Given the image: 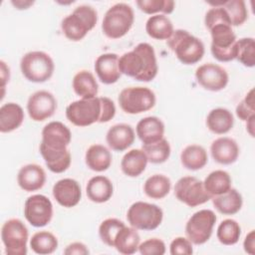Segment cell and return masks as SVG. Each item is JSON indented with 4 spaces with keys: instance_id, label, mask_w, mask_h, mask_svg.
<instances>
[{
    "instance_id": "f907efd6",
    "label": "cell",
    "mask_w": 255,
    "mask_h": 255,
    "mask_svg": "<svg viewBox=\"0 0 255 255\" xmlns=\"http://www.w3.org/2000/svg\"><path fill=\"white\" fill-rule=\"evenodd\" d=\"M0 66H1V89H2L1 99H3L4 93H5V85L7 82H9V79H10V69L4 61H0Z\"/></svg>"
},
{
    "instance_id": "4fadbf2b",
    "label": "cell",
    "mask_w": 255,
    "mask_h": 255,
    "mask_svg": "<svg viewBox=\"0 0 255 255\" xmlns=\"http://www.w3.org/2000/svg\"><path fill=\"white\" fill-rule=\"evenodd\" d=\"M24 216L34 227H44L53 217V204L43 194L29 196L24 204Z\"/></svg>"
},
{
    "instance_id": "7402d4cb",
    "label": "cell",
    "mask_w": 255,
    "mask_h": 255,
    "mask_svg": "<svg viewBox=\"0 0 255 255\" xmlns=\"http://www.w3.org/2000/svg\"><path fill=\"white\" fill-rule=\"evenodd\" d=\"M135 131L142 144L154 143L163 138L164 124L157 117H145L137 123Z\"/></svg>"
},
{
    "instance_id": "816d5d0a",
    "label": "cell",
    "mask_w": 255,
    "mask_h": 255,
    "mask_svg": "<svg viewBox=\"0 0 255 255\" xmlns=\"http://www.w3.org/2000/svg\"><path fill=\"white\" fill-rule=\"evenodd\" d=\"M12 5H14L17 9L23 10V9H28L31 5L34 4V1H23V0H18V1H11Z\"/></svg>"
},
{
    "instance_id": "484cf974",
    "label": "cell",
    "mask_w": 255,
    "mask_h": 255,
    "mask_svg": "<svg viewBox=\"0 0 255 255\" xmlns=\"http://www.w3.org/2000/svg\"><path fill=\"white\" fill-rule=\"evenodd\" d=\"M147 162L148 159L145 152L142 149L133 148L123 156L121 168L127 176L137 177L145 170Z\"/></svg>"
},
{
    "instance_id": "1f68e13d",
    "label": "cell",
    "mask_w": 255,
    "mask_h": 255,
    "mask_svg": "<svg viewBox=\"0 0 255 255\" xmlns=\"http://www.w3.org/2000/svg\"><path fill=\"white\" fill-rule=\"evenodd\" d=\"M215 209L224 215L236 214L242 207V195L234 188H230L227 192L211 198Z\"/></svg>"
},
{
    "instance_id": "9a60e30c",
    "label": "cell",
    "mask_w": 255,
    "mask_h": 255,
    "mask_svg": "<svg viewBox=\"0 0 255 255\" xmlns=\"http://www.w3.org/2000/svg\"><path fill=\"white\" fill-rule=\"evenodd\" d=\"M57 110V100L48 91H37L32 94L27 102L29 117L35 122H43L51 118Z\"/></svg>"
},
{
    "instance_id": "60d3db41",
    "label": "cell",
    "mask_w": 255,
    "mask_h": 255,
    "mask_svg": "<svg viewBox=\"0 0 255 255\" xmlns=\"http://www.w3.org/2000/svg\"><path fill=\"white\" fill-rule=\"evenodd\" d=\"M125 226V223L117 218H107L99 226V236L101 240L108 246L114 247L115 238Z\"/></svg>"
},
{
    "instance_id": "681fc988",
    "label": "cell",
    "mask_w": 255,
    "mask_h": 255,
    "mask_svg": "<svg viewBox=\"0 0 255 255\" xmlns=\"http://www.w3.org/2000/svg\"><path fill=\"white\" fill-rule=\"evenodd\" d=\"M244 251L250 255L255 254V231L251 230L245 237L243 242Z\"/></svg>"
},
{
    "instance_id": "b9f144b4",
    "label": "cell",
    "mask_w": 255,
    "mask_h": 255,
    "mask_svg": "<svg viewBox=\"0 0 255 255\" xmlns=\"http://www.w3.org/2000/svg\"><path fill=\"white\" fill-rule=\"evenodd\" d=\"M136 6L145 14H155L162 12L171 14L174 10V1L172 0H137Z\"/></svg>"
},
{
    "instance_id": "f35d334b",
    "label": "cell",
    "mask_w": 255,
    "mask_h": 255,
    "mask_svg": "<svg viewBox=\"0 0 255 255\" xmlns=\"http://www.w3.org/2000/svg\"><path fill=\"white\" fill-rule=\"evenodd\" d=\"M235 59L243 66L252 68L255 65V41L251 37L241 38L235 42Z\"/></svg>"
},
{
    "instance_id": "cb8c5ba5",
    "label": "cell",
    "mask_w": 255,
    "mask_h": 255,
    "mask_svg": "<svg viewBox=\"0 0 255 255\" xmlns=\"http://www.w3.org/2000/svg\"><path fill=\"white\" fill-rule=\"evenodd\" d=\"M88 198L96 203H104L111 199L114 193L112 181L104 175H96L92 177L86 186Z\"/></svg>"
},
{
    "instance_id": "5b68a950",
    "label": "cell",
    "mask_w": 255,
    "mask_h": 255,
    "mask_svg": "<svg viewBox=\"0 0 255 255\" xmlns=\"http://www.w3.org/2000/svg\"><path fill=\"white\" fill-rule=\"evenodd\" d=\"M20 69L28 81L44 83L53 76L55 65L49 54L43 51H31L21 58Z\"/></svg>"
},
{
    "instance_id": "d6a6232c",
    "label": "cell",
    "mask_w": 255,
    "mask_h": 255,
    "mask_svg": "<svg viewBox=\"0 0 255 255\" xmlns=\"http://www.w3.org/2000/svg\"><path fill=\"white\" fill-rule=\"evenodd\" d=\"M180 161L186 169L198 170L206 165L208 155L203 146L198 144H189L181 151Z\"/></svg>"
},
{
    "instance_id": "3957f363",
    "label": "cell",
    "mask_w": 255,
    "mask_h": 255,
    "mask_svg": "<svg viewBox=\"0 0 255 255\" xmlns=\"http://www.w3.org/2000/svg\"><path fill=\"white\" fill-rule=\"evenodd\" d=\"M167 45L176 58L184 65L198 63L205 52L203 42L183 29L174 30L167 40Z\"/></svg>"
},
{
    "instance_id": "ba28073f",
    "label": "cell",
    "mask_w": 255,
    "mask_h": 255,
    "mask_svg": "<svg viewBox=\"0 0 255 255\" xmlns=\"http://www.w3.org/2000/svg\"><path fill=\"white\" fill-rule=\"evenodd\" d=\"M66 117L76 127H88L99 123L102 117L100 97L81 99L71 103L66 108Z\"/></svg>"
},
{
    "instance_id": "e575fe53",
    "label": "cell",
    "mask_w": 255,
    "mask_h": 255,
    "mask_svg": "<svg viewBox=\"0 0 255 255\" xmlns=\"http://www.w3.org/2000/svg\"><path fill=\"white\" fill-rule=\"evenodd\" d=\"M171 188L170 179L163 174H153L149 176L144 184V193L152 199H161L165 197Z\"/></svg>"
},
{
    "instance_id": "7c38bea8",
    "label": "cell",
    "mask_w": 255,
    "mask_h": 255,
    "mask_svg": "<svg viewBox=\"0 0 255 255\" xmlns=\"http://www.w3.org/2000/svg\"><path fill=\"white\" fill-rule=\"evenodd\" d=\"M175 197L189 207H195L206 203L211 196L205 190L203 181L195 176H183L174 185Z\"/></svg>"
},
{
    "instance_id": "8d00e7d4",
    "label": "cell",
    "mask_w": 255,
    "mask_h": 255,
    "mask_svg": "<svg viewBox=\"0 0 255 255\" xmlns=\"http://www.w3.org/2000/svg\"><path fill=\"white\" fill-rule=\"evenodd\" d=\"M210 5L221 6L227 12L231 25L240 26L242 25L248 17V11L243 0H227L223 2H208Z\"/></svg>"
},
{
    "instance_id": "30bf717a",
    "label": "cell",
    "mask_w": 255,
    "mask_h": 255,
    "mask_svg": "<svg viewBox=\"0 0 255 255\" xmlns=\"http://www.w3.org/2000/svg\"><path fill=\"white\" fill-rule=\"evenodd\" d=\"M29 232L18 218L7 220L1 228V239L7 255H26Z\"/></svg>"
},
{
    "instance_id": "83f0119b",
    "label": "cell",
    "mask_w": 255,
    "mask_h": 255,
    "mask_svg": "<svg viewBox=\"0 0 255 255\" xmlns=\"http://www.w3.org/2000/svg\"><path fill=\"white\" fill-rule=\"evenodd\" d=\"M112 160V153L105 145L93 144L86 151V164L94 171L102 172L107 170L111 166Z\"/></svg>"
},
{
    "instance_id": "d6986e66",
    "label": "cell",
    "mask_w": 255,
    "mask_h": 255,
    "mask_svg": "<svg viewBox=\"0 0 255 255\" xmlns=\"http://www.w3.org/2000/svg\"><path fill=\"white\" fill-rule=\"evenodd\" d=\"M17 182L24 191L32 192L39 190L46 182V172L42 166L36 163L26 164L18 171Z\"/></svg>"
},
{
    "instance_id": "7dc6e473",
    "label": "cell",
    "mask_w": 255,
    "mask_h": 255,
    "mask_svg": "<svg viewBox=\"0 0 255 255\" xmlns=\"http://www.w3.org/2000/svg\"><path fill=\"white\" fill-rule=\"evenodd\" d=\"M102 103V117L100 120V124L110 122L116 115V106L114 102L107 97H100Z\"/></svg>"
},
{
    "instance_id": "277c9868",
    "label": "cell",
    "mask_w": 255,
    "mask_h": 255,
    "mask_svg": "<svg viewBox=\"0 0 255 255\" xmlns=\"http://www.w3.org/2000/svg\"><path fill=\"white\" fill-rule=\"evenodd\" d=\"M134 13L132 8L127 3H117L106 12L102 30L110 39H120L128 34L132 27Z\"/></svg>"
},
{
    "instance_id": "e0dca14e",
    "label": "cell",
    "mask_w": 255,
    "mask_h": 255,
    "mask_svg": "<svg viewBox=\"0 0 255 255\" xmlns=\"http://www.w3.org/2000/svg\"><path fill=\"white\" fill-rule=\"evenodd\" d=\"M53 196L63 207L71 208L76 206L82 197V190L79 182L73 178L58 180L53 186Z\"/></svg>"
},
{
    "instance_id": "74e56055",
    "label": "cell",
    "mask_w": 255,
    "mask_h": 255,
    "mask_svg": "<svg viewBox=\"0 0 255 255\" xmlns=\"http://www.w3.org/2000/svg\"><path fill=\"white\" fill-rule=\"evenodd\" d=\"M241 235V227L234 219H225L217 227L216 236L218 241L223 245H234L239 241Z\"/></svg>"
},
{
    "instance_id": "ee69618b",
    "label": "cell",
    "mask_w": 255,
    "mask_h": 255,
    "mask_svg": "<svg viewBox=\"0 0 255 255\" xmlns=\"http://www.w3.org/2000/svg\"><path fill=\"white\" fill-rule=\"evenodd\" d=\"M255 115V104H254V89H251L244 99L236 107V116L241 121H247L250 117Z\"/></svg>"
},
{
    "instance_id": "7a4b0ae2",
    "label": "cell",
    "mask_w": 255,
    "mask_h": 255,
    "mask_svg": "<svg viewBox=\"0 0 255 255\" xmlns=\"http://www.w3.org/2000/svg\"><path fill=\"white\" fill-rule=\"evenodd\" d=\"M97 22V11L92 6L80 5L62 20L61 29L67 39L78 42L94 29Z\"/></svg>"
},
{
    "instance_id": "f6af8a7d",
    "label": "cell",
    "mask_w": 255,
    "mask_h": 255,
    "mask_svg": "<svg viewBox=\"0 0 255 255\" xmlns=\"http://www.w3.org/2000/svg\"><path fill=\"white\" fill-rule=\"evenodd\" d=\"M138 252L141 255H163L165 244L161 239L150 238L139 244Z\"/></svg>"
},
{
    "instance_id": "c3c4849f",
    "label": "cell",
    "mask_w": 255,
    "mask_h": 255,
    "mask_svg": "<svg viewBox=\"0 0 255 255\" xmlns=\"http://www.w3.org/2000/svg\"><path fill=\"white\" fill-rule=\"evenodd\" d=\"M90 251L88 247L82 242H73L69 244L64 250V254L66 255H88Z\"/></svg>"
},
{
    "instance_id": "bcb514c9",
    "label": "cell",
    "mask_w": 255,
    "mask_h": 255,
    "mask_svg": "<svg viewBox=\"0 0 255 255\" xmlns=\"http://www.w3.org/2000/svg\"><path fill=\"white\" fill-rule=\"evenodd\" d=\"M169 252L171 255H190L193 253L192 243L188 238L176 237L170 243Z\"/></svg>"
},
{
    "instance_id": "9c48e42d",
    "label": "cell",
    "mask_w": 255,
    "mask_h": 255,
    "mask_svg": "<svg viewBox=\"0 0 255 255\" xmlns=\"http://www.w3.org/2000/svg\"><path fill=\"white\" fill-rule=\"evenodd\" d=\"M211 35V54L219 62H230L235 59L236 35L232 26L217 24L209 29Z\"/></svg>"
},
{
    "instance_id": "2e32d148",
    "label": "cell",
    "mask_w": 255,
    "mask_h": 255,
    "mask_svg": "<svg viewBox=\"0 0 255 255\" xmlns=\"http://www.w3.org/2000/svg\"><path fill=\"white\" fill-rule=\"evenodd\" d=\"M72 139L71 130L61 122H51L42 129L41 144L53 149H65Z\"/></svg>"
},
{
    "instance_id": "8992f818",
    "label": "cell",
    "mask_w": 255,
    "mask_h": 255,
    "mask_svg": "<svg viewBox=\"0 0 255 255\" xmlns=\"http://www.w3.org/2000/svg\"><path fill=\"white\" fill-rule=\"evenodd\" d=\"M127 219L130 226L136 230L150 231L161 224L163 211L156 204L136 201L128 208Z\"/></svg>"
},
{
    "instance_id": "8fae6325",
    "label": "cell",
    "mask_w": 255,
    "mask_h": 255,
    "mask_svg": "<svg viewBox=\"0 0 255 255\" xmlns=\"http://www.w3.org/2000/svg\"><path fill=\"white\" fill-rule=\"evenodd\" d=\"M217 217L210 209H201L191 215L185 225V234L188 240L195 245L207 242L213 231Z\"/></svg>"
},
{
    "instance_id": "ab89813d",
    "label": "cell",
    "mask_w": 255,
    "mask_h": 255,
    "mask_svg": "<svg viewBox=\"0 0 255 255\" xmlns=\"http://www.w3.org/2000/svg\"><path fill=\"white\" fill-rule=\"evenodd\" d=\"M141 149L145 152L148 161L154 164L165 162L169 158L171 151L169 142L164 137L154 143L142 144Z\"/></svg>"
},
{
    "instance_id": "d590c367",
    "label": "cell",
    "mask_w": 255,
    "mask_h": 255,
    "mask_svg": "<svg viewBox=\"0 0 255 255\" xmlns=\"http://www.w3.org/2000/svg\"><path fill=\"white\" fill-rule=\"evenodd\" d=\"M31 249L40 255L52 254L58 248L57 237L46 230L36 232L30 240Z\"/></svg>"
},
{
    "instance_id": "6da1fadb",
    "label": "cell",
    "mask_w": 255,
    "mask_h": 255,
    "mask_svg": "<svg viewBox=\"0 0 255 255\" xmlns=\"http://www.w3.org/2000/svg\"><path fill=\"white\" fill-rule=\"evenodd\" d=\"M121 74L139 82L152 81L158 72L154 49L148 43H139L119 58Z\"/></svg>"
},
{
    "instance_id": "836d02e7",
    "label": "cell",
    "mask_w": 255,
    "mask_h": 255,
    "mask_svg": "<svg viewBox=\"0 0 255 255\" xmlns=\"http://www.w3.org/2000/svg\"><path fill=\"white\" fill-rule=\"evenodd\" d=\"M232 179L225 170L217 169L210 172L204 179L203 185L208 194L212 197L223 194L231 188Z\"/></svg>"
},
{
    "instance_id": "d4e9b609",
    "label": "cell",
    "mask_w": 255,
    "mask_h": 255,
    "mask_svg": "<svg viewBox=\"0 0 255 255\" xmlns=\"http://www.w3.org/2000/svg\"><path fill=\"white\" fill-rule=\"evenodd\" d=\"M24 121V111L16 103H7L0 108V131L2 133L11 132L22 125Z\"/></svg>"
},
{
    "instance_id": "7bdbcfd3",
    "label": "cell",
    "mask_w": 255,
    "mask_h": 255,
    "mask_svg": "<svg viewBox=\"0 0 255 255\" xmlns=\"http://www.w3.org/2000/svg\"><path fill=\"white\" fill-rule=\"evenodd\" d=\"M220 23L228 24V25L232 26L229 16H228L227 12L224 10V8L221 6H214L206 12L205 18H204V24H205L206 28L209 30L212 26L220 24Z\"/></svg>"
},
{
    "instance_id": "f5cc1de1",
    "label": "cell",
    "mask_w": 255,
    "mask_h": 255,
    "mask_svg": "<svg viewBox=\"0 0 255 255\" xmlns=\"http://www.w3.org/2000/svg\"><path fill=\"white\" fill-rule=\"evenodd\" d=\"M254 121H255V115L250 117L247 121H246V129L248 131V133L251 136H254Z\"/></svg>"
},
{
    "instance_id": "4316f807",
    "label": "cell",
    "mask_w": 255,
    "mask_h": 255,
    "mask_svg": "<svg viewBox=\"0 0 255 255\" xmlns=\"http://www.w3.org/2000/svg\"><path fill=\"white\" fill-rule=\"evenodd\" d=\"M234 125L232 113L224 108H216L209 112L206 118V126L215 134L227 133Z\"/></svg>"
},
{
    "instance_id": "ac0fdd59",
    "label": "cell",
    "mask_w": 255,
    "mask_h": 255,
    "mask_svg": "<svg viewBox=\"0 0 255 255\" xmlns=\"http://www.w3.org/2000/svg\"><path fill=\"white\" fill-rule=\"evenodd\" d=\"M119 58L115 53H105L97 58L94 68L103 84L112 85L120 80L122 74L119 69Z\"/></svg>"
},
{
    "instance_id": "44dd1931",
    "label": "cell",
    "mask_w": 255,
    "mask_h": 255,
    "mask_svg": "<svg viewBox=\"0 0 255 255\" xmlns=\"http://www.w3.org/2000/svg\"><path fill=\"white\" fill-rule=\"evenodd\" d=\"M134 138V130L131 126L128 124H117L111 127L106 135L109 147L115 151L128 149L133 143Z\"/></svg>"
},
{
    "instance_id": "ffe728a7",
    "label": "cell",
    "mask_w": 255,
    "mask_h": 255,
    "mask_svg": "<svg viewBox=\"0 0 255 255\" xmlns=\"http://www.w3.org/2000/svg\"><path fill=\"white\" fill-rule=\"evenodd\" d=\"M212 158L220 164L234 163L239 155V146L237 142L228 136H221L212 141L210 145Z\"/></svg>"
},
{
    "instance_id": "52a82bcc",
    "label": "cell",
    "mask_w": 255,
    "mask_h": 255,
    "mask_svg": "<svg viewBox=\"0 0 255 255\" xmlns=\"http://www.w3.org/2000/svg\"><path fill=\"white\" fill-rule=\"evenodd\" d=\"M121 109L129 115H137L151 110L156 103L155 94L146 87H128L118 98Z\"/></svg>"
},
{
    "instance_id": "4dcf8cb0",
    "label": "cell",
    "mask_w": 255,
    "mask_h": 255,
    "mask_svg": "<svg viewBox=\"0 0 255 255\" xmlns=\"http://www.w3.org/2000/svg\"><path fill=\"white\" fill-rule=\"evenodd\" d=\"M139 242H140V237L136 229L133 227H128L125 225L118 232L115 238L114 247L121 254L131 255L138 250Z\"/></svg>"
},
{
    "instance_id": "603a6c76",
    "label": "cell",
    "mask_w": 255,
    "mask_h": 255,
    "mask_svg": "<svg viewBox=\"0 0 255 255\" xmlns=\"http://www.w3.org/2000/svg\"><path fill=\"white\" fill-rule=\"evenodd\" d=\"M40 153L47 167L54 173H62L71 165V153L68 148L53 149L40 143Z\"/></svg>"
},
{
    "instance_id": "5bb4252c",
    "label": "cell",
    "mask_w": 255,
    "mask_h": 255,
    "mask_svg": "<svg viewBox=\"0 0 255 255\" xmlns=\"http://www.w3.org/2000/svg\"><path fill=\"white\" fill-rule=\"evenodd\" d=\"M195 78L203 89L211 92L223 90L229 81L226 70L214 63H206L199 66L195 71Z\"/></svg>"
},
{
    "instance_id": "f1b7e54d",
    "label": "cell",
    "mask_w": 255,
    "mask_h": 255,
    "mask_svg": "<svg viewBox=\"0 0 255 255\" xmlns=\"http://www.w3.org/2000/svg\"><path fill=\"white\" fill-rule=\"evenodd\" d=\"M74 92L81 97V99H92L97 97L99 92V85L94 75L87 70L78 72L72 82Z\"/></svg>"
},
{
    "instance_id": "f546056e",
    "label": "cell",
    "mask_w": 255,
    "mask_h": 255,
    "mask_svg": "<svg viewBox=\"0 0 255 255\" xmlns=\"http://www.w3.org/2000/svg\"><path fill=\"white\" fill-rule=\"evenodd\" d=\"M173 31L172 22L163 14L150 16L145 23L146 34L155 40H168Z\"/></svg>"
}]
</instances>
